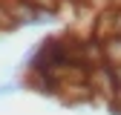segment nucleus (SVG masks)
<instances>
[{"label": "nucleus", "mask_w": 121, "mask_h": 115, "mask_svg": "<svg viewBox=\"0 0 121 115\" xmlns=\"http://www.w3.org/2000/svg\"><path fill=\"white\" fill-rule=\"evenodd\" d=\"M20 89V83H14V81H6V83H0V98H9Z\"/></svg>", "instance_id": "nucleus-1"}]
</instances>
